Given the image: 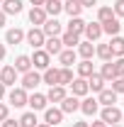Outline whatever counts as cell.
Returning <instances> with one entry per match:
<instances>
[{
    "mask_svg": "<svg viewBox=\"0 0 124 127\" xmlns=\"http://www.w3.org/2000/svg\"><path fill=\"white\" fill-rule=\"evenodd\" d=\"M24 39H27V44L34 49H41L44 47V42H46V34L41 32V27H32L27 34H24Z\"/></svg>",
    "mask_w": 124,
    "mask_h": 127,
    "instance_id": "1",
    "label": "cell"
},
{
    "mask_svg": "<svg viewBox=\"0 0 124 127\" xmlns=\"http://www.w3.org/2000/svg\"><path fill=\"white\" fill-rule=\"evenodd\" d=\"M29 59H32V66H34V68L46 71V68H49V59H51V56H49L44 49H34V56H29Z\"/></svg>",
    "mask_w": 124,
    "mask_h": 127,
    "instance_id": "2",
    "label": "cell"
},
{
    "mask_svg": "<svg viewBox=\"0 0 124 127\" xmlns=\"http://www.w3.org/2000/svg\"><path fill=\"white\" fill-rule=\"evenodd\" d=\"M27 91L24 88H12L10 95H7V100H10V105H15V108H22V105H27Z\"/></svg>",
    "mask_w": 124,
    "mask_h": 127,
    "instance_id": "3",
    "label": "cell"
},
{
    "mask_svg": "<svg viewBox=\"0 0 124 127\" xmlns=\"http://www.w3.org/2000/svg\"><path fill=\"white\" fill-rule=\"evenodd\" d=\"M119 120H122V110H119V108L107 105V108L102 110V122H105V125H117Z\"/></svg>",
    "mask_w": 124,
    "mask_h": 127,
    "instance_id": "4",
    "label": "cell"
},
{
    "mask_svg": "<svg viewBox=\"0 0 124 127\" xmlns=\"http://www.w3.org/2000/svg\"><path fill=\"white\" fill-rule=\"evenodd\" d=\"M85 39L88 42H95V39H100L102 37V25L100 22H85Z\"/></svg>",
    "mask_w": 124,
    "mask_h": 127,
    "instance_id": "5",
    "label": "cell"
},
{
    "mask_svg": "<svg viewBox=\"0 0 124 127\" xmlns=\"http://www.w3.org/2000/svg\"><path fill=\"white\" fill-rule=\"evenodd\" d=\"M39 83H41V76H39L37 71H27V73L22 76V88H24V91H34Z\"/></svg>",
    "mask_w": 124,
    "mask_h": 127,
    "instance_id": "6",
    "label": "cell"
},
{
    "mask_svg": "<svg viewBox=\"0 0 124 127\" xmlns=\"http://www.w3.org/2000/svg\"><path fill=\"white\" fill-rule=\"evenodd\" d=\"M44 51H46L49 56H51V54H54V56H59V54H61L63 51V42L61 39H59V37H46V42H44Z\"/></svg>",
    "mask_w": 124,
    "mask_h": 127,
    "instance_id": "7",
    "label": "cell"
},
{
    "mask_svg": "<svg viewBox=\"0 0 124 127\" xmlns=\"http://www.w3.org/2000/svg\"><path fill=\"white\" fill-rule=\"evenodd\" d=\"M61 120H63V112H61V108H46L44 110V122L46 125H61Z\"/></svg>",
    "mask_w": 124,
    "mask_h": 127,
    "instance_id": "8",
    "label": "cell"
},
{
    "mask_svg": "<svg viewBox=\"0 0 124 127\" xmlns=\"http://www.w3.org/2000/svg\"><path fill=\"white\" fill-rule=\"evenodd\" d=\"M15 81H17V71H15V66H5V68H0V83L7 88V86H15Z\"/></svg>",
    "mask_w": 124,
    "mask_h": 127,
    "instance_id": "9",
    "label": "cell"
},
{
    "mask_svg": "<svg viewBox=\"0 0 124 127\" xmlns=\"http://www.w3.org/2000/svg\"><path fill=\"white\" fill-rule=\"evenodd\" d=\"M41 32H44L46 37H59V34H61V22H59L56 17H51V20H46V22L41 25Z\"/></svg>",
    "mask_w": 124,
    "mask_h": 127,
    "instance_id": "10",
    "label": "cell"
},
{
    "mask_svg": "<svg viewBox=\"0 0 124 127\" xmlns=\"http://www.w3.org/2000/svg\"><path fill=\"white\" fill-rule=\"evenodd\" d=\"M46 95H41V93H32L29 98H27V105H29L32 110H46Z\"/></svg>",
    "mask_w": 124,
    "mask_h": 127,
    "instance_id": "11",
    "label": "cell"
},
{
    "mask_svg": "<svg viewBox=\"0 0 124 127\" xmlns=\"http://www.w3.org/2000/svg\"><path fill=\"white\" fill-rule=\"evenodd\" d=\"M76 110H80V100L76 95H66L61 100V112H76Z\"/></svg>",
    "mask_w": 124,
    "mask_h": 127,
    "instance_id": "12",
    "label": "cell"
},
{
    "mask_svg": "<svg viewBox=\"0 0 124 127\" xmlns=\"http://www.w3.org/2000/svg\"><path fill=\"white\" fill-rule=\"evenodd\" d=\"M46 20H49V17H46V12H44V7H32V10H29V22H32V25L41 27Z\"/></svg>",
    "mask_w": 124,
    "mask_h": 127,
    "instance_id": "13",
    "label": "cell"
},
{
    "mask_svg": "<svg viewBox=\"0 0 124 127\" xmlns=\"http://www.w3.org/2000/svg\"><path fill=\"white\" fill-rule=\"evenodd\" d=\"M15 71L17 73H27V71H32V59L27 56V54H20L15 59Z\"/></svg>",
    "mask_w": 124,
    "mask_h": 127,
    "instance_id": "14",
    "label": "cell"
},
{
    "mask_svg": "<svg viewBox=\"0 0 124 127\" xmlns=\"http://www.w3.org/2000/svg\"><path fill=\"white\" fill-rule=\"evenodd\" d=\"M71 91H73V95H88V78H73V83H71Z\"/></svg>",
    "mask_w": 124,
    "mask_h": 127,
    "instance_id": "15",
    "label": "cell"
},
{
    "mask_svg": "<svg viewBox=\"0 0 124 127\" xmlns=\"http://www.w3.org/2000/svg\"><path fill=\"white\" fill-rule=\"evenodd\" d=\"M44 12L51 17H56L59 12H63V0H46L44 2Z\"/></svg>",
    "mask_w": 124,
    "mask_h": 127,
    "instance_id": "16",
    "label": "cell"
},
{
    "mask_svg": "<svg viewBox=\"0 0 124 127\" xmlns=\"http://www.w3.org/2000/svg\"><path fill=\"white\" fill-rule=\"evenodd\" d=\"M105 83H107V81L102 78L100 73H90V76H88V88L95 91V93H100V91L105 88Z\"/></svg>",
    "mask_w": 124,
    "mask_h": 127,
    "instance_id": "17",
    "label": "cell"
},
{
    "mask_svg": "<svg viewBox=\"0 0 124 127\" xmlns=\"http://www.w3.org/2000/svg\"><path fill=\"white\" fill-rule=\"evenodd\" d=\"M2 12L5 15H20L22 12V2L20 0H2Z\"/></svg>",
    "mask_w": 124,
    "mask_h": 127,
    "instance_id": "18",
    "label": "cell"
},
{
    "mask_svg": "<svg viewBox=\"0 0 124 127\" xmlns=\"http://www.w3.org/2000/svg\"><path fill=\"white\" fill-rule=\"evenodd\" d=\"M63 10H66L71 17H80V12H83V5H80L78 0H63Z\"/></svg>",
    "mask_w": 124,
    "mask_h": 127,
    "instance_id": "19",
    "label": "cell"
},
{
    "mask_svg": "<svg viewBox=\"0 0 124 127\" xmlns=\"http://www.w3.org/2000/svg\"><path fill=\"white\" fill-rule=\"evenodd\" d=\"M100 25H102V32H107V34H112V37H117L119 30H122V25H119L117 17H112V20H107V22H100Z\"/></svg>",
    "mask_w": 124,
    "mask_h": 127,
    "instance_id": "20",
    "label": "cell"
},
{
    "mask_svg": "<svg viewBox=\"0 0 124 127\" xmlns=\"http://www.w3.org/2000/svg\"><path fill=\"white\" fill-rule=\"evenodd\" d=\"M63 98H66V91H63V86H51L46 93V100H51V103H61Z\"/></svg>",
    "mask_w": 124,
    "mask_h": 127,
    "instance_id": "21",
    "label": "cell"
},
{
    "mask_svg": "<svg viewBox=\"0 0 124 127\" xmlns=\"http://www.w3.org/2000/svg\"><path fill=\"white\" fill-rule=\"evenodd\" d=\"M97 103H102L105 108H107V105H114V103H117V93H114V91H107V88H102V91H100V98H97Z\"/></svg>",
    "mask_w": 124,
    "mask_h": 127,
    "instance_id": "22",
    "label": "cell"
},
{
    "mask_svg": "<svg viewBox=\"0 0 124 127\" xmlns=\"http://www.w3.org/2000/svg\"><path fill=\"white\" fill-rule=\"evenodd\" d=\"M59 61H61V66H71V64H76V49H63L61 54H59Z\"/></svg>",
    "mask_w": 124,
    "mask_h": 127,
    "instance_id": "23",
    "label": "cell"
},
{
    "mask_svg": "<svg viewBox=\"0 0 124 127\" xmlns=\"http://www.w3.org/2000/svg\"><path fill=\"white\" fill-rule=\"evenodd\" d=\"M97 105H100V103H97L95 98H85V100H80V110L85 112V115H95V112H97Z\"/></svg>",
    "mask_w": 124,
    "mask_h": 127,
    "instance_id": "24",
    "label": "cell"
},
{
    "mask_svg": "<svg viewBox=\"0 0 124 127\" xmlns=\"http://www.w3.org/2000/svg\"><path fill=\"white\" fill-rule=\"evenodd\" d=\"M109 49H112V56H124V37H114L109 42Z\"/></svg>",
    "mask_w": 124,
    "mask_h": 127,
    "instance_id": "25",
    "label": "cell"
},
{
    "mask_svg": "<svg viewBox=\"0 0 124 127\" xmlns=\"http://www.w3.org/2000/svg\"><path fill=\"white\" fill-rule=\"evenodd\" d=\"M78 54L83 56V59H93V54H95V47H93V42H80L78 44Z\"/></svg>",
    "mask_w": 124,
    "mask_h": 127,
    "instance_id": "26",
    "label": "cell"
},
{
    "mask_svg": "<svg viewBox=\"0 0 124 127\" xmlns=\"http://www.w3.org/2000/svg\"><path fill=\"white\" fill-rule=\"evenodd\" d=\"M22 39H24V32L22 30H7V34H5V42H7V44H20V42H22Z\"/></svg>",
    "mask_w": 124,
    "mask_h": 127,
    "instance_id": "27",
    "label": "cell"
},
{
    "mask_svg": "<svg viewBox=\"0 0 124 127\" xmlns=\"http://www.w3.org/2000/svg\"><path fill=\"white\" fill-rule=\"evenodd\" d=\"M41 81L49 83V86H59V68H51L49 66L46 71H44V76H41Z\"/></svg>",
    "mask_w": 124,
    "mask_h": 127,
    "instance_id": "28",
    "label": "cell"
},
{
    "mask_svg": "<svg viewBox=\"0 0 124 127\" xmlns=\"http://www.w3.org/2000/svg\"><path fill=\"white\" fill-rule=\"evenodd\" d=\"M68 32H73V34H83L85 32V22L80 20V17H71V22H68Z\"/></svg>",
    "mask_w": 124,
    "mask_h": 127,
    "instance_id": "29",
    "label": "cell"
},
{
    "mask_svg": "<svg viewBox=\"0 0 124 127\" xmlns=\"http://www.w3.org/2000/svg\"><path fill=\"white\" fill-rule=\"evenodd\" d=\"M90 73H95L93 71V61H90V59H83V61L78 64V76H80V78H88Z\"/></svg>",
    "mask_w": 124,
    "mask_h": 127,
    "instance_id": "30",
    "label": "cell"
},
{
    "mask_svg": "<svg viewBox=\"0 0 124 127\" xmlns=\"http://www.w3.org/2000/svg\"><path fill=\"white\" fill-rule=\"evenodd\" d=\"M73 83V71L71 68H59V86H71Z\"/></svg>",
    "mask_w": 124,
    "mask_h": 127,
    "instance_id": "31",
    "label": "cell"
},
{
    "mask_svg": "<svg viewBox=\"0 0 124 127\" xmlns=\"http://www.w3.org/2000/svg\"><path fill=\"white\" fill-rule=\"evenodd\" d=\"M61 42H63V47L76 49V44H80V37H78V34H73V32H66V34L61 37Z\"/></svg>",
    "mask_w": 124,
    "mask_h": 127,
    "instance_id": "32",
    "label": "cell"
},
{
    "mask_svg": "<svg viewBox=\"0 0 124 127\" xmlns=\"http://www.w3.org/2000/svg\"><path fill=\"white\" fill-rule=\"evenodd\" d=\"M100 76L105 81H114L117 78V73H114V66H112V61H105L102 64V71H100Z\"/></svg>",
    "mask_w": 124,
    "mask_h": 127,
    "instance_id": "33",
    "label": "cell"
},
{
    "mask_svg": "<svg viewBox=\"0 0 124 127\" xmlns=\"http://www.w3.org/2000/svg\"><path fill=\"white\" fill-rule=\"evenodd\" d=\"M95 54H97L102 61H112V49H109V44H100V47L95 49Z\"/></svg>",
    "mask_w": 124,
    "mask_h": 127,
    "instance_id": "34",
    "label": "cell"
},
{
    "mask_svg": "<svg viewBox=\"0 0 124 127\" xmlns=\"http://www.w3.org/2000/svg\"><path fill=\"white\" fill-rule=\"evenodd\" d=\"M20 127H37V115L34 112H24L20 117Z\"/></svg>",
    "mask_w": 124,
    "mask_h": 127,
    "instance_id": "35",
    "label": "cell"
},
{
    "mask_svg": "<svg viewBox=\"0 0 124 127\" xmlns=\"http://www.w3.org/2000/svg\"><path fill=\"white\" fill-rule=\"evenodd\" d=\"M114 17V10L112 7H100V12H97V22H107Z\"/></svg>",
    "mask_w": 124,
    "mask_h": 127,
    "instance_id": "36",
    "label": "cell"
},
{
    "mask_svg": "<svg viewBox=\"0 0 124 127\" xmlns=\"http://www.w3.org/2000/svg\"><path fill=\"white\" fill-rule=\"evenodd\" d=\"M112 66H114V73H117V78H119V76H124V56H119L117 61H112Z\"/></svg>",
    "mask_w": 124,
    "mask_h": 127,
    "instance_id": "37",
    "label": "cell"
},
{
    "mask_svg": "<svg viewBox=\"0 0 124 127\" xmlns=\"http://www.w3.org/2000/svg\"><path fill=\"white\" fill-rule=\"evenodd\" d=\"M112 91H114V93H124V76L112 81Z\"/></svg>",
    "mask_w": 124,
    "mask_h": 127,
    "instance_id": "38",
    "label": "cell"
},
{
    "mask_svg": "<svg viewBox=\"0 0 124 127\" xmlns=\"http://www.w3.org/2000/svg\"><path fill=\"white\" fill-rule=\"evenodd\" d=\"M112 10H114V17H124V0H117Z\"/></svg>",
    "mask_w": 124,
    "mask_h": 127,
    "instance_id": "39",
    "label": "cell"
},
{
    "mask_svg": "<svg viewBox=\"0 0 124 127\" xmlns=\"http://www.w3.org/2000/svg\"><path fill=\"white\" fill-rule=\"evenodd\" d=\"M2 120H7V105L5 103H0V122Z\"/></svg>",
    "mask_w": 124,
    "mask_h": 127,
    "instance_id": "40",
    "label": "cell"
},
{
    "mask_svg": "<svg viewBox=\"0 0 124 127\" xmlns=\"http://www.w3.org/2000/svg\"><path fill=\"white\" fill-rule=\"evenodd\" d=\"M2 127H20V122H15V120L7 117V120H2Z\"/></svg>",
    "mask_w": 124,
    "mask_h": 127,
    "instance_id": "41",
    "label": "cell"
},
{
    "mask_svg": "<svg viewBox=\"0 0 124 127\" xmlns=\"http://www.w3.org/2000/svg\"><path fill=\"white\" fill-rule=\"evenodd\" d=\"M83 7H93V5H97V0H78Z\"/></svg>",
    "mask_w": 124,
    "mask_h": 127,
    "instance_id": "42",
    "label": "cell"
},
{
    "mask_svg": "<svg viewBox=\"0 0 124 127\" xmlns=\"http://www.w3.org/2000/svg\"><path fill=\"white\" fill-rule=\"evenodd\" d=\"M29 2H32V7H44L46 0H29Z\"/></svg>",
    "mask_w": 124,
    "mask_h": 127,
    "instance_id": "43",
    "label": "cell"
},
{
    "mask_svg": "<svg viewBox=\"0 0 124 127\" xmlns=\"http://www.w3.org/2000/svg\"><path fill=\"white\" fill-rule=\"evenodd\" d=\"M5 17H7V15H5V12L0 10V27H5Z\"/></svg>",
    "mask_w": 124,
    "mask_h": 127,
    "instance_id": "44",
    "label": "cell"
},
{
    "mask_svg": "<svg viewBox=\"0 0 124 127\" xmlns=\"http://www.w3.org/2000/svg\"><path fill=\"white\" fill-rule=\"evenodd\" d=\"M73 127H90L88 122H73Z\"/></svg>",
    "mask_w": 124,
    "mask_h": 127,
    "instance_id": "45",
    "label": "cell"
},
{
    "mask_svg": "<svg viewBox=\"0 0 124 127\" xmlns=\"http://www.w3.org/2000/svg\"><path fill=\"white\" fill-rule=\"evenodd\" d=\"M2 98H5V86L0 83V100H2Z\"/></svg>",
    "mask_w": 124,
    "mask_h": 127,
    "instance_id": "46",
    "label": "cell"
},
{
    "mask_svg": "<svg viewBox=\"0 0 124 127\" xmlns=\"http://www.w3.org/2000/svg\"><path fill=\"white\" fill-rule=\"evenodd\" d=\"M2 59H5V47L0 44V61H2Z\"/></svg>",
    "mask_w": 124,
    "mask_h": 127,
    "instance_id": "47",
    "label": "cell"
},
{
    "mask_svg": "<svg viewBox=\"0 0 124 127\" xmlns=\"http://www.w3.org/2000/svg\"><path fill=\"white\" fill-rule=\"evenodd\" d=\"M93 127H107V125H105V122L100 120V122H93Z\"/></svg>",
    "mask_w": 124,
    "mask_h": 127,
    "instance_id": "48",
    "label": "cell"
},
{
    "mask_svg": "<svg viewBox=\"0 0 124 127\" xmlns=\"http://www.w3.org/2000/svg\"><path fill=\"white\" fill-rule=\"evenodd\" d=\"M37 127H51V125H46V122H44V125H37Z\"/></svg>",
    "mask_w": 124,
    "mask_h": 127,
    "instance_id": "49",
    "label": "cell"
},
{
    "mask_svg": "<svg viewBox=\"0 0 124 127\" xmlns=\"http://www.w3.org/2000/svg\"><path fill=\"white\" fill-rule=\"evenodd\" d=\"M112 127H119V125H112Z\"/></svg>",
    "mask_w": 124,
    "mask_h": 127,
    "instance_id": "50",
    "label": "cell"
},
{
    "mask_svg": "<svg viewBox=\"0 0 124 127\" xmlns=\"http://www.w3.org/2000/svg\"><path fill=\"white\" fill-rule=\"evenodd\" d=\"M0 5H2V0H0Z\"/></svg>",
    "mask_w": 124,
    "mask_h": 127,
    "instance_id": "51",
    "label": "cell"
}]
</instances>
